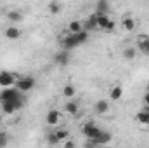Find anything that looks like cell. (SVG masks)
<instances>
[{
	"mask_svg": "<svg viewBox=\"0 0 149 148\" xmlns=\"http://www.w3.org/2000/svg\"><path fill=\"white\" fill-rule=\"evenodd\" d=\"M47 9H49L50 14H59V12H61V4H59L57 0H52V2L47 5Z\"/></svg>",
	"mask_w": 149,
	"mask_h": 148,
	"instance_id": "obj_20",
	"label": "cell"
},
{
	"mask_svg": "<svg viewBox=\"0 0 149 148\" xmlns=\"http://www.w3.org/2000/svg\"><path fill=\"white\" fill-rule=\"evenodd\" d=\"M109 96H111V99H114V101L120 99V98L123 96V89H121L120 85H114V87L111 89V92H109Z\"/></svg>",
	"mask_w": 149,
	"mask_h": 148,
	"instance_id": "obj_22",
	"label": "cell"
},
{
	"mask_svg": "<svg viewBox=\"0 0 149 148\" xmlns=\"http://www.w3.org/2000/svg\"><path fill=\"white\" fill-rule=\"evenodd\" d=\"M7 141H9V140H7V134H5V132H0V147H5Z\"/></svg>",
	"mask_w": 149,
	"mask_h": 148,
	"instance_id": "obj_29",
	"label": "cell"
},
{
	"mask_svg": "<svg viewBox=\"0 0 149 148\" xmlns=\"http://www.w3.org/2000/svg\"><path fill=\"white\" fill-rule=\"evenodd\" d=\"M144 103L149 106V92H146V94H144Z\"/></svg>",
	"mask_w": 149,
	"mask_h": 148,
	"instance_id": "obj_31",
	"label": "cell"
},
{
	"mask_svg": "<svg viewBox=\"0 0 149 148\" xmlns=\"http://www.w3.org/2000/svg\"><path fill=\"white\" fill-rule=\"evenodd\" d=\"M7 19H9L10 23H19V21L23 19V14H21L19 11H9V12H7Z\"/></svg>",
	"mask_w": 149,
	"mask_h": 148,
	"instance_id": "obj_17",
	"label": "cell"
},
{
	"mask_svg": "<svg viewBox=\"0 0 149 148\" xmlns=\"http://www.w3.org/2000/svg\"><path fill=\"white\" fill-rule=\"evenodd\" d=\"M23 105H24V99H23V96H19V98L10 99V101H2V110L5 115H12L16 110L23 108Z\"/></svg>",
	"mask_w": 149,
	"mask_h": 148,
	"instance_id": "obj_1",
	"label": "cell"
},
{
	"mask_svg": "<svg viewBox=\"0 0 149 148\" xmlns=\"http://www.w3.org/2000/svg\"><path fill=\"white\" fill-rule=\"evenodd\" d=\"M74 37L78 38V42H80V44H85V42L88 40V32H87V30L83 28L81 32H78V33H74Z\"/></svg>",
	"mask_w": 149,
	"mask_h": 148,
	"instance_id": "obj_25",
	"label": "cell"
},
{
	"mask_svg": "<svg viewBox=\"0 0 149 148\" xmlns=\"http://www.w3.org/2000/svg\"><path fill=\"white\" fill-rule=\"evenodd\" d=\"M21 96V91L17 87H2V92H0V101H10V99H16Z\"/></svg>",
	"mask_w": 149,
	"mask_h": 148,
	"instance_id": "obj_3",
	"label": "cell"
},
{
	"mask_svg": "<svg viewBox=\"0 0 149 148\" xmlns=\"http://www.w3.org/2000/svg\"><path fill=\"white\" fill-rule=\"evenodd\" d=\"M49 143H50V145H57V143H61V141H59V138L52 132V134H49Z\"/></svg>",
	"mask_w": 149,
	"mask_h": 148,
	"instance_id": "obj_28",
	"label": "cell"
},
{
	"mask_svg": "<svg viewBox=\"0 0 149 148\" xmlns=\"http://www.w3.org/2000/svg\"><path fill=\"white\" fill-rule=\"evenodd\" d=\"M95 12H99V14H108V12H109V0H97V4H95Z\"/></svg>",
	"mask_w": 149,
	"mask_h": 148,
	"instance_id": "obj_13",
	"label": "cell"
},
{
	"mask_svg": "<svg viewBox=\"0 0 149 148\" xmlns=\"http://www.w3.org/2000/svg\"><path fill=\"white\" fill-rule=\"evenodd\" d=\"M101 132H102V131H101V127H97L94 122H88V124H85V125H83V134H85L88 140L97 138Z\"/></svg>",
	"mask_w": 149,
	"mask_h": 148,
	"instance_id": "obj_4",
	"label": "cell"
},
{
	"mask_svg": "<svg viewBox=\"0 0 149 148\" xmlns=\"http://www.w3.org/2000/svg\"><path fill=\"white\" fill-rule=\"evenodd\" d=\"M54 61H56V65H59V66H68V63H70V52H68L66 49L59 51V52L54 56Z\"/></svg>",
	"mask_w": 149,
	"mask_h": 148,
	"instance_id": "obj_9",
	"label": "cell"
},
{
	"mask_svg": "<svg viewBox=\"0 0 149 148\" xmlns=\"http://www.w3.org/2000/svg\"><path fill=\"white\" fill-rule=\"evenodd\" d=\"M137 51H141L142 54L149 56V35H139V38H137Z\"/></svg>",
	"mask_w": 149,
	"mask_h": 148,
	"instance_id": "obj_8",
	"label": "cell"
},
{
	"mask_svg": "<svg viewBox=\"0 0 149 148\" xmlns=\"http://www.w3.org/2000/svg\"><path fill=\"white\" fill-rule=\"evenodd\" d=\"M83 28H85L87 32H90V30H99V28H97V12L87 18V21H85Z\"/></svg>",
	"mask_w": 149,
	"mask_h": 148,
	"instance_id": "obj_12",
	"label": "cell"
},
{
	"mask_svg": "<svg viewBox=\"0 0 149 148\" xmlns=\"http://www.w3.org/2000/svg\"><path fill=\"white\" fill-rule=\"evenodd\" d=\"M114 26H116V23H114L113 19H109V21H108V25L104 26V30H102V32H113V30H114Z\"/></svg>",
	"mask_w": 149,
	"mask_h": 148,
	"instance_id": "obj_27",
	"label": "cell"
},
{
	"mask_svg": "<svg viewBox=\"0 0 149 148\" xmlns=\"http://www.w3.org/2000/svg\"><path fill=\"white\" fill-rule=\"evenodd\" d=\"M108 21H109V16L108 14H99L97 12V28L99 30H104V26L108 25Z\"/></svg>",
	"mask_w": 149,
	"mask_h": 148,
	"instance_id": "obj_19",
	"label": "cell"
},
{
	"mask_svg": "<svg viewBox=\"0 0 149 148\" xmlns=\"http://www.w3.org/2000/svg\"><path fill=\"white\" fill-rule=\"evenodd\" d=\"M121 26H123V30H127V32H134V28H135V21H134V18H130V16L123 18Z\"/></svg>",
	"mask_w": 149,
	"mask_h": 148,
	"instance_id": "obj_16",
	"label": "cell"
},
{
	"mask_svg": "<svg viewBox=\"0 0 149 148\" xmlns=\"http://www.w3.org/2000/svg\"><path fill=\"white\" fill-rule=\"evenodd\" d=\"M109 141H111V134H109V132H106V131H102L97 138L88 140V143H90V145H106V143H109Z\"/></svg>",
	"mask_w": 149,
	"mask_h": 148,
	"instance_id": "obj_10",
	"label": "cell"
},
{
	"mask_svg": "<svg viewBox=\"0 0 149 148\" xmlns=\"http://www.w3.org/2000/svg\"><path fill=\"white\" fill-rule=\"evenodd\" d=\"M83 30V25H81V21H71L70 23V33H78V32H81Z\"/></svg>",
	"mask_w": 149,
	"mask_h": 148,
	"instance_id": "obj_23",
	"label": "cell"
},
{
	"mask_svg": "<svg viewBox=\"0 0 149 148\" xmlns=\"http://www.w3.org/2000/svg\"><path fill=\"white\" fill-rule=\"evenodd\" d=\"M74 92H76V89H74V85H71V84H68V85L63 87V94L66 98H74Z\"/></svg>",
	"mask_w": 149,
	"mask_h": 148,
	"instance_id": "obj_24",
	"label": "cell"
},
{
	"mask_svg": "<svg viewBox=\"0 0 149 148\" xmlns=\"http://www.w3.org/2000/svg\"><path fill=\"white\" fill-rule=\"evenodd\" d=\"M3 35H5V38H9V40H17V38H21L23 32H21L17 26H9V28L3 32Z\"/></svg>",
	"mask_w": 149,
	"mask_h": 148,
	"instance_id": "obj_11",
	"label": "cell"
},
{
	"mask_svg": "<svg viewBox=\"0 0 149 148\" xmlns=\"http://www.w3.org/2000/svg\"><path fill=\"white\" fill-rule=\"evenodd\" d=\"M135 56H137V49L135 47H125L123 49V58L125 59L132 61V59H135Z\"/></svg>",
	"mask_w": 149,
	"mask_h": 148,
	"instance_id": "obj_18",
	"label": "cell"
},
{
	"mask_svg": "<svg viewBox=\"0 0 149 148\" xmlns=\"http://www.w3.org/2000/svg\"><path fill=\"white\" fill-rule=\"evenodd\" d=\"M95 111L101 113V115H102V113H108V111H109V103H108L106 99H99V101L95 103Z\"/></svg>",
	"mask_w": 149,
	"mask_h": 148,
	"instance_id": "obj_15",
	"label": "cell"
},
{
	"mask_svg": "<svg viewBox=\"0 0 149 148\" xmlns=\"http://www.w3.org/2000/svg\"><path fill=\"white\" fill-rule=\"evenodd\" d=\"M54 134H56V136L59 138V141H61V143H63V141H64V140H66V138L70 136V132H68L66 129H57V131H56Z\"/></svg>",
	"mask_w": 149,
	"mask_h": 148,
	"instance_id": "obj_26",
	"label": "cell"
},
{
	"mask_svg": "<svg viewBox=\"0 0 149 148\" xmlns=\"http://www.w3.org/2000/svg\"><path fill=\"white\" fill-rule=\"evenodd\" d=\"M17 80V77L10 72H0V87H10L14 85Z\"/></svg>",
	"mask_w": 149,
	"mask_h": 148,
	"instance_id": "obj_5",
	"label": "cell"
},
{
	"mask_svg": "<svg viewBox=\"0 0 149 148\" xmlns=\"http://www.w3.org/2000/svg\"><path fill=\"white\" fill-rule=\"evenodd\" d=\"M64 110L68 111V113H71V115H76L78 113V103L76 101H68L64 105Z\"/></svg>",
	"mask_w": 149,
	"mask_h": 148,
	"instance_id": "obj_21",
	"label": "cell"
},
{
	"mask_svg": "<svg viewBox=\"0 0 149 148\" xmlns=\"http://www.w3.org/2000/svg\"><path fill=\"white\" fill-rule=\"evenodd\" d=\"M63 145H64L66 148H73V147H74V143H73V141H64Z\"/></svg>",
	"mask_w": 149,
	"mask_h": 148,
	"instance_id": "obj_30",
	"label": "cell"
},
{
	"mask_svg": "<svg viewBox=\"0 0 149 148\" xmlns=\"http://www.w3.org/2000/svg\"><path fill=\"white\" fill-rule=\"evenodd\" d=\"M45 120H47L49 125H57L63 120V115H61V111H57V110H49L47 115H45Z\"/></svg>",
	"mask_w": 149,
	"mask_h": 148,
	"instance_id": "obj_7",
	"label": "cell"
},
{
	"mask_svg": "<svg viewBox=\"0 0 149 148\" xmlns=\"http://www.w3.org/2000/svg\"><path fill=\"white\" fill-rule=\"evenodd\" d=\"M63 49H66V51H71L74 47H78V45H81L80 42H78V38L74 37V33H70V35H66V37L63 38Z\"/></svg>",
	"mask_w": 149,
	"mask_h": 148,
	"instance_id": "obj_6",
	"label": "cell"
},
{
	"mask_svg": "<svg viewBox=\"0 0 149 148\" xmlns=\"http://www.w3.org/2000/svg\"><path fill=\"white\" fill-rule=\"evenodd\" d=\"M16 87L21 91V92H28L35 87V78L33 77H19L16 80Z\"/></svg>",
	"mask_w": 149,
	"mask_h": 148,
	"instance_id": "obj_2",
	"label": "cell"
},
{
	"mask_svg": "<svg viewBox=\"0 0 149 148\" xmlns=\"http://www.w3.org/2000/svg\"><path fill=\"white\" fill-rule=\"evenodd\" d=\"M135 120L139 124H142V125H149V108H144V110L139 111L137 117H135Z\"/></svg>",
	"mask_w": 149,
	"mask_h": 148,
	"instance_id": "obj_14",
	"label": "cell"
}]
</instances>
